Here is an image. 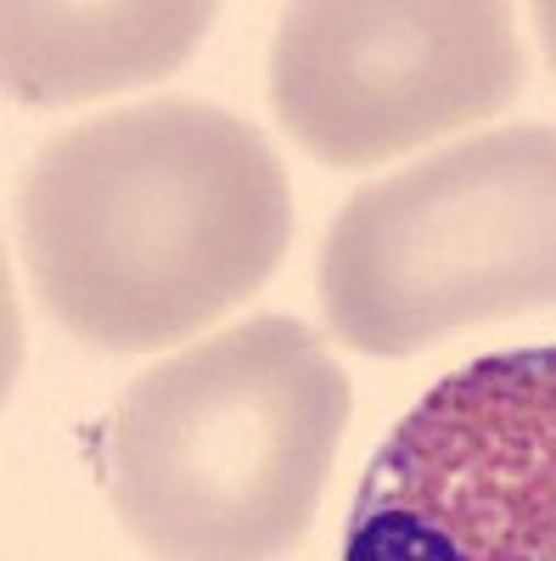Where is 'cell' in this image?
I'll list each match as a JSON object with an SVG mask.
<instances>
[{
	"mask_svg": "<svg viewBox=\"0 0 556 561\" xmlns=\"http://www.w3.org/2000/svg\"><path fill=\"white\" fill-rule=\"evenodd\" d=\"M293 242V185L237 113L158 96L52 135L23 180V264L73 337L152 354L230 314Z\"/></svg>",
	"mask_w": 556,
	"mask_h": 561,
	"instance_id": "6da1fadb",
	"label": "cell"
},
{
	"mask_svg": "<svg viewBox=\"0 0 556 561\" xmlns=\"http://www.w3.org/2000/svg\"><path fill=\"white\" fill-rule=\"evenodd\" d=\"M349 404L304 320L225 325L118 393L107 500L152 561H282L315 523Z\"/></svg>",
	"mask_w": 556,
	"mask_h": 561,
	"instance_id": "7a4b0ae2",
	"label": "cell"
},
{
	"mask_svg": "<svg viewBox=\"0 0 556 561\" xmlns=\"http://www.w3.org/2000/svg\"><path fill=\"white\" fill-rule=\"evenodd\" d=\"M315 280L332 337L383 359L556 309V129H484L360 185Z\"/></svg>",
	"mask_w": 556,
	"mask_h": 561,
	"instance_id": "3957f363",
	"label": "cell"
},
{
	"mask_svg": "<svg viewBox=\"0 0 556 561\" xmlns=\"http://www.w3.org/2000/svg\"><path fill=\"white\" fill-rule=\"evenodd\" d=\"M343 561H556V348L439 377L349 505Z\"/></svg>",
	"mask_w": 556,
	"mask_h": 561,
	"instance_id": "277c9868",
	"label": "cell"
},
{
	"mask_svg": "<svg viewBox=\"0 0 556 561\" xmlns=\"http://www.w3.org/2000/svg\"><path fill=\"white\" fill-rule=\"evenodd\" d=\"M529 84L489 0H309L270 39V107L332 169H371L506 113Z\"/></svg>",
	"mask_w": 556,
	"mask_h": 561,
	"instance_id": "5b68a950",
	"label": "cell"
},
{
	"mask_svg": "<svg viewBox=\"0 0 556 561\" xmlns=\"http://www.w3.org/2000/svg\"><path fill=\"white\" fill-rule=\"evenodd\" d=\"M214 7L197 0H129V7H0V68L7 90L29 107L97 102L129 84L174 73L203 45Z\"/></svg>",
	"mask_w": 556,
	"mask_h": 561,
	"instance_id": "8992f818",
	"label": "cell"
},
{
	"mask_svg": "<svg viewBox=\"0 0 556 561\" xmlns=\"http://www.w3.org/2000/svg\"><path fill=\"white\" fill-rule=\"evenodd\" d=\"M534 34H540V45H545V62L556 68V0H534Z\"/></svg>",
	"mask_w": 556,
	"mask_h": 561,
	"instance_id": "52a82bcc",
	"label": "cell"
}]
</instances>
